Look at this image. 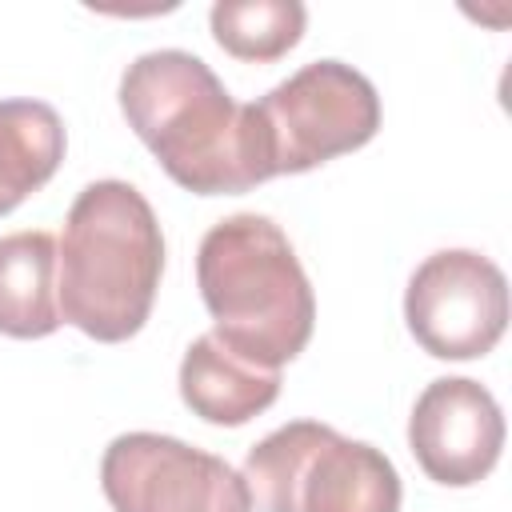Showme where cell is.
I'll use <instances>...</instances> for the list:
<instances>
[{"label": "cell", "mask_w": 512, "mask_h": 512, "mask_svg": "<svg viewBox=\"0 0 512 512\" xmlns=\"http://www.w3.org/2000/svg\"><path fill=\"white\" fill-rule=\"evenodd\" d=\"M256 140L268 176H296L380 132V96L364 72L344 60H312L252 104Z\"/></svg>", "instance_id": "obj_5"}, {"label": "cell", "mask_w": 512, "mask_h": 512, "mask_svg": "<svg viewBox=\"0 0 512 512\" xmlns=\"http://www.w3.org/2000/svg\"><path fill=\"white\" fill-rule=\"evenodd\" d=\"M160 272L164 232L144 192L128 180L88 184L56 244L60 320L100 344H120L144 328Z\"/></svg>", "instance_id": "obj_2"}, {"label": "cell", "mask_w": 512, "mask_h": 512, "mask_svg": "<svg viewBox=\"0 0 512 512\" xmlns=\"http://www.w3.org/2000/svg\"><path fill=\"white\" fill-rule=\"evenodd\" d=\"M180 396L200 420L240 428L276 404L280 372L236 356L216 332H204L180 360Z\"/></svg>", "instance_id": "obj_9"}, {"label": "cell", "mask_w": 512, "mask_h": 512, "mask_svg": "<svg viewBox=\"0 0 512 512\" xmlns=\"http://www.w3.org/2000/svg\"><path fill=\"white\" fill-rule=\"evenodd\" d=\"M100 488L112 512H252L244 476L204 448L160 432H124L104 448Z\"/></svg>", "instance_id": "obj_6"}, {"label": "cell", "mask_w": 512, "mask_h": 512, "mask_svg": "<svg viewBox=\"0 0 512 512\" xmlns=\"http://www.w3.org/2000/svg\"><path fill=\"white\" fill-rule=\"evenodd\" d=\"M404 320L428 356L476 360L508 328V280L472 248L432 252L408 280Z\"/></svg>", "instance_id": "obj_7"}, {"label": "cell", "mask_w": 512, "mask_h": 512, "mask_svg": "<svg viewBox=\"0 0 512 512\" xmlns=\"http://www.w3.org/2000/svg\"><path fill=\"white\" fill-rule=\"evenodd\" d=\"M60 324L56 236L40 228L0 236V332L12 340H40Z\"/></svg>", "instance_id": "obj_10"}, {"label": "cell", "mask_w": 512, "mask_h": 512, "mask_svg": "<svg viewBox=\"0 0 512 512\" xmlns=\"http://www.w3.org/2000/svg\"><path fill=\"white\" fill-rule=\"evenodd\" d=\"M408 448L428 480L444 488L480 484L504 448V416L496 396L468 376L432 380L412 404Z\"/></svg>", "instance_id": "obj_8"}, {"label": "cell", "mask_w": 512, "mask_h": 512, "mask_svg": "<svg viewBox=\"0 0 512 512\" xmlns=\"http://www.w3.org/2000/svg\"><path fill=\"white\" fill-rule=\"evenodd\" d=\"M216 44L248 64H272L288 56L308 24L300 0H220L208 12Z\"/></svg>", "instance_id": "obj_12"}, {"label": "cell", "mask_w": 512, "mask_h": 512, "mask_svg": "<svg viewBox=\"0 0 512 512\" xmlns=\"http://www.w3.org/2000/svg\"><path fill=\"white\" fill-rule=\"evenodd\" d=\"M120 112L160 168L196 196H236L272 180L252 104H236L220 76L184 48L136 56L120 76Z\"/></svg>", "instance_id": "obj_1"}, {"label": "cell", "mask_w": 512, "mask_h": 512, "mask_svg": "<svg viewBox=\"0 0 512 512\" xmlns=\"http://www.w3.org/2000/svg\"><path fill=\"white\" fill-rule=\"evenodd\" d=\"M252 512H400L396 464L320 420H292L248 448Z\"/></svg>", "instance_id": "obj_4"}, {"label": "cell", "mask_w": 512, "mask_h": 512, "mask_svg": "<svg viewBox=\"0 0 512 512\" xmlns=\"http://www.w3.org/2000/svg\"><path fill=\"white\" fill-rule=\"evenodd\" d=\"M200 300L212 332L244 360L276 368L312 340L316 296L276 220L236 212L212 224L196 252Z\"/></svg>", "instance_id": "obj_3"}, {"label": "cell", "mask_w": 512, "mask_h": 512, "mask_svg": "<svg viewBox=\"0 0 512 512\" xmlns=\"http://www.w3.org/2000/svg\"><path fill=\"white\" fill-rule=\"evenodd\" d=\"M64 148V120L52 104L0 100V216L20 208L56 176Z\"/></svg>", "instance_id": "obj_11"}]
</instances>
